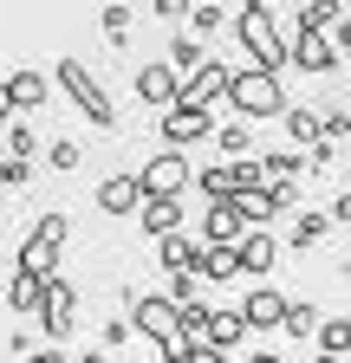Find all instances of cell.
Segmentation results:
<instances>
[{
  "mask_svg": "<svg viewBox=\"0 0 351 363\" xmlns=\"http://www.w3.org/2000/svg\"><path fill=\"white\" fill-rule=\"evenodd\" d=\"M144 195H183L189 189V182H195V169H189V156L183 150H163V156H150L144 162Z\"/></svg>",
  "mask_w": 351,
  "mask_h": 363,
  "instance_id": "obj_8",
  "label": "cell"
},
{
  "mask_svg": "<svg viewBox=\"0 0 351 363\" xmlns=\"http://www.w3.org/2000/svg\"><path fill=\"white\" fill-rule=\"evenodd\" d=\"M338 0H306V7H299V26H313V33H325V26H338Z\"/></svg>",
  "mask_w": 351,
  "mask_h": 363,
  "instance_id": "obj_30",
  "label": "cell"
},
{
  "mask_svg": "<svg viewBox=\"0 0 351 363\" xmlns=\"http://www.w3.org/2000/svg\"><path fill=\"white\" fill-rule=\"evenodd\" d=\"M332 220H345V227H351V195H338V201H332Z\"/></svg>",
  "mask_w": 351,
  "mask_h": 363,
  "instance_id": "obj_45",
  "label": "cell"
},
{
  "mask_svg": "<svg viewBox=\"0 0 351 363\" xmlns=\"http://www.w3.org/2000/svg\"><path fill=\"white\" fill-rule=\"evenodd\" d=\"M260 169H267V182H293V175H306V169H313V156H306V150H274V156H260Z\"/></svg>",
  "mask_w": 351,
  "mask_h": 363,
  "instance_id": "obj_23",
  "label": "cell"
},
{
  "mask_svg": "<svg viewBox=\"0 0 351 363\" xmlns=\"http://www.w3.org/2000/svg\"><path fill=\"white\" fill-rule=\"evenodd\" d=\"M241 234H247V214H241V201H234V195L208 201V214H202V240H222V247H234Z\"/></svg>",
  "mask_w": 351,
  "mask_h": 363,
  "instance_id": "obj_11",
  "label": "cell"
},
{
  "mask_svg": "<svg viewBox=\"0 0 351 363\" xmlns=\"http://www.w3.org/2000/svg\"><path fill=\"white\" fill-rule=\"evenodd\" d=\"M215 143H222V156H254V130H247V117L215 123Z\"/></svg>",
  "mask_w": 351,
  "mask_h": 363,
  "instance_id": "obj_27",
  "label": "cell"
},
{
  "mask_svg": "<svg viewBox=\"0 0 351 363\" xmlns=\"http://www.w3.org/2000/svg\"><path fill=\"white\" fill-rule=\"evenodd\" d=\"M150 7H156V13H163V20H183V13H189V7H195V0H150Z\"/></svg>",
  "mask_w": 351,
  "mask_h": 363,
  "instance_id": "obj_43",
  "label": "cell"
},
{
  "mask_svg": "<svg viewBox=\"0 0 351 363\" xmlns=\"http://www.w3.org/2000/svg\"><path fill=\"white\" fill-rule=\"evenodd\" d=\"M20 363H72V357H65V350H59V344H53V337H46V344H39V350H26V357H20Z\"/></svg>",
  "mask_w": 351,
  "mask_h": 363,
  "instance_id": "obj_41",
  "label": "cell"
},
{
  "mask_svg": "<svg viewBox=\"0 0 351 363\" xmlns=\"http://www.w3.org/2000/svg\"><path fill=\"white\" fill-rule=\"evenodd\" d=\"M286 52H293V65H299V72H313V78H332V72H338V59H345L338 45H332L325 33H313V26H299Z\"/></svg>",
  "mask_w": 351,
  "mask_h": 363,
  "instance_id": "obj_9",
  "label": "cell"
},
{
  "mask_svg": "<svg viewBox=\"0 0 351 363\" xmlns=\"http://www.w3.org/2000/svg\"><path fill=\"white\" fill-rule=\"evenodd\" d=\"M130 325H137V331L163 350V363H176V350L189 344V337H183V311H176L169 292H144V298H130Z\"/></svg>",
  "mask_w": 351,
  "mask_h": 363,
  "instance_id": "obj_5",
  "label": "cell"
},
{
  "mask_svg": "<svg viewBox=\"0 0 351 363\" xmlns=\"http://www.w3.org/2000/svg\"><path fill=\"white\" fill-rule=\"evenodd\" d=\"M0 136H7V150H14V156H33V150H39V136L26 130V117H14V123L0 130Z\"/></svg>",
  "mask_w": 351,
  "mask_h": 363,
  "instance_id": "obj_37",
  "label": "cell"
},
{
  "mask_svg": "<svg viewBox=\"0 0 351 363\" xmlns=\"http://www.w3.org/2000/svg\"><path fill=\"white\" fill-rule=\"evenodd\" d=\"M241 318H247V331H280V318H286V298L274 286H254L241 298Z\"/></svg>",
  "mask_w": 351,
  "mask_h": 363,
  "instance_id": "obj_14",
  "label": "cell"
},
{
  "mask_svg": "<svg viewBox=\"0 0 351 363\" xmlns=\"http://www.w3.org/2000/svg\"><path fill=\"white\" fill-rule=\"evenodd\" d=\"M78 363H111V350H104V344H98V350H85V357H78Z\"/></svg>",
  "mask_w": 351,
  "mask_h": 363,
  "instance_id": "obj_46",
  "label": "cell"
},
{
  "mask_svg": "<svg viewBox=\"0 0 351 363\" xmlns=\"http://www.w3.org/2000/svg\"><path fill=\"white\" fill-rule=\"evenodd\" d=\"M176 84H183V78H176V65H169V59L137 65V98H144V104H169V98H176Z\"/></svg>",
  "mask_w": 351,
  "mask_h": 363,
  "instance_id": "obj_16",
  "label": "cell"
},
{
  "mask_svg": "<svg viewBox=\"0 0 351 363\" xmlns=\"http://www.w3.org/2000/svg\"><path fill=\"white\" fill-rule=\"evenodd\" d=\"M195 189H202L208 201H222V195H234V156H228V162H208V169L195 175Z\"/></svg>",
  "mask_w": 351,
  "mask_h": 363,
  "instance_id": "obj_24",
  "label": "cell"
},
{
  "mask_svg": "<svg viewBox=\"0 0 351 363\" xmlns=\"http://www.w3.org/2000/svg\"><path fill=\"white\" fill-rule=\"evenodd\" d=\"M345 279H351V266H345Z\"/></svg>",
  "mask_w": 351,
  "mask_h": 363,
  "instance_id": "obj_49",
  "label": "cell"
},
{
  "mask_svg": "<svg viewBox=\"0 0 351 363\" xmlns=\"http://www.w3.org/2000/svg\"><path fill=\"white\" fill-rule=\"evenodd\" d=\"M176 311H183V337H208V298H183V305H176Z\"/></svg>",
  "mask_w": 351,
  "mask_h": 363,
  "instance_id": "obj_31",
  "label": "cell"
},
{
  "mask_svg": "<svg viewBox=\"0 0 351 363\" xmlns=\"http://www.w3.org/2000/svg\"><path fill=\"white\" fill-rule=\"evenodd\" d=\"M332 45H338L345 59H351V13H338V26H332Z\"/></svg>",
  "mask_w": 351,
  "mask_h": 363,
  "instance_id": "obj_42",
  "label": "cell"
},
{
  "mask_svg": "<svg viewBox=\"0 0 351 363\" xmlns=\"http://www.w3.org/2000/svg\"><path fill=\"white\" fill-rule=\"evenodd\" d=\"M195 279H202V272H169V298H176V305L195 298Z\"/></svg>",
  "mask_w": 351,
  "mask_h": 363,
  "instance_id": "obj_40",
  "label": "cell"
},
{
  "mask_svg": "<svg viewBox=\"0 0 351 363\" xmlns=\"http://www.w3.org/2000/svg\"><path fill=\"white\" fill-rule=\"evenodd\" d=\"M72 325H78V286L53 272L46 279V305H39V331L59 344V337H72Z\"/></svg>",
  "mask_w": 351,
  "mask_h": 363,
  "instance_id": "obj_7",
  "label": "cell"
},
{
  "mask_svg": "<svg viewBox=\"0 0 351 363\" xmlns=\"http://www.w3.org/2000/svg\"><path fill=\"white\" fill-rule=\"evenodd\" d=\"M14 117H20V111H14V91H7V84H0V130H7Z\"/></svg>",
  "mask_w": 351,
  "mask_h": 363,
  "instance_id": "obj_44",
  "label": "cell"
},
{
  "mask_svg": "<svg viewBox=\"0 0 351 363\" xmlns=\"http://www.w3.org/2000/svg\"><path fill=\"white\" fill-rule=\"evenodd\" d=\"M65 247H72V220H65L59 208H46V214L26 227V240H20V272H39V279H53L59 259H65Z\"/></svg>",
  "mask_w": 351,
  "mask_h": 363,
  "instance_id": "obj_4",
  "label": "cell"
},
{
  "mask_svg": "<svg viewBox=\"0 0 351 363\" xmlns=\"http://www.w3.org/2000/svg\"><path fill=\"white\" fill-rule=\"evenodd\" d=\"M195 272H202V279H234V272H241V253L222 247V240H208L202 259H195Z\"/></svg>",
  "mask_w": 351,
  "mask_h": 363,
  "instance_id": "obj_20",
  "label": "cell"
},
{
  "mask_svg": "<svg viewBox=\"0 0 351 363\" xmlns=\"http://www.w3.org/2000/svg\"><path fill=\"white\" fill-rule=\"evenodd\" d=\"M222 104H234L247 123H267V117H280L293 98L280 91V72H260V65H241V72H228V91H222Z\"/></svg>",
  "mask_w": 351,
  "mask_h": 363,
  "instance_id": "obj_2",
  "label": "cell"
},
{
  "mask_svg": "<svg viewBox=\"0 0 351 363\" xmlns=\"http://www.w3.org/2000/svg\"><path fill=\"white\" fill-rule=\"evenodd\" d=\"M215 136V111L208 104H163V143L169 150H195Z\"/></svg>",
  "mask_w": 351,
  "mask_h": 363,
  "instance_id": "obj_6",
  "label": "cell"
},
{
  "mask_svg": "<svg viewBox=\"0 0 351 363\" xmlns=\"http://www.w3.org/2000/svg\"><path fill=\"white\" fill-rule=\"evenodd\" d=\"M280 331H286V337H313V331H319V305H306V298H286V318H280Z\"/></svg>",
  "mask_w": 351,
  "mask_h": 363,
  "instance_id": "obj_25",
  "label": "cell"
},
{
  "mask_svg": "<svg viewBox=\"0 0 351 363\" xmlns=\"http://www.w3.org/2000/svg\"><path fill=\"white\" fill-rule=\"evenodd\" d=\"M7 305H14V311H39V305H46V279H39V272H14Z\"/></svg>",
  "mask_w": 351,
  "mask_h": 363,
  "instance_id": "obj_22",
  "label": "cell"
},
{
  "mask_svg": "<svg viewBox=\"0 0 351 363\" xmlns=\"http://www.w3.org/2000/svg\"><path fill=\"white\" fill-rule=\"evenodd\" d=\"M195 259H202V247L176 227V234H163V272H195Z\"/></svg>",
  "mask_w": 351,
  "mask_h": 363,
  "instance_id": "obj_21",
  "label": "cell"
},
{
  "mask_svg": "<svg viewBox=\"0 0 351 363\" xmlns=\"http://www.w3.org/2000/svg\"><path fill=\"white\" fill-rule=\"evenodd\" d=\"M247 363H286V357H280V350H254Z\"/></svg>",
  "mask_w": 351,
  "mask_h": 363,
  "instance_id": "obj_47",
  "label": "cell"
},
{
  "mask_svg": "<svg viewBox=\"0 0 351 363\" xmlns=\"http://www.w3.org/2000/svg\"><path fill=\"white\" fill-rule=\"evenodd\" d=\"M46 162H53V169H59V175H72V169H78V162H85V150H78V143H72V136H59V143H53V150H46Z\"/></svg>",
  "mask_w": 351,
  "mask_h": 363,
  "instance_id": "obj_36",
  "label": "cell"
},
{
  "mask_svg": "<svg viewBox=\"0 0 351 363\" xmlns=\"http://www.w3.org/2000/svg\"><path fill=\"white\" fill-rule=\"evenodd\" d=\"M234 45L247 52V65L260 72H286L293 52H286V39H280V20L267 0H241V13H234Z\"/></svg>",
  "mask_w": 351,
  "mask_h": 363,
  "instance_id": "obj_1",
  "label": "cell"
},
{
  "mask_svg": "<svg viewBox=\"0 0 351 363\" xmlns=\"http://www.w3.org/2000/svg\"><path fill=\"white\" fill-rule=\"evenodd\" d=\"M280 123H286V136H293L299 150L325 143V123H319V111H306V104H286V111H280Z\"/></svg>",
  "mask_w": 351,
  "mask_h": 363,
  "instance_id": "obj_18",
  "label": "cell"
},
{
  "mask_svg": "<svg viewBox=\"0 0 351 363\" xmlns=\"http://www.w3.org/2000/svg\"><path fill=\"white\" fill-rule=\"evenodd\" d=\"M7 91H14V111L26 117V111H39V104L53 98V78H46V72H33V65H20V72L7 78Z\"/></svg>",
  "mask_w": 351,
  "mask_h": 363,
  "instance_id": "obj_17",
  "label": "cell"
},
{
  "mask_svg": "<svg viewBox=\"0 0 351 363\" xmlns=\"http://www.w3.org/2000/svg\"><path fill=\"white\" fill-rule=\"evenodd\" d=\"M176 363H228V350L215 344V337H189L183 350H176Z\"/></svg>",
  "mask_w": 351,
  "mask_h": 363,
  "instance_id": "obj_32",
  "label": "cell"
},
{
  "mask_svg": "<svg viewBox=\"0 0 351 363\" xmlns=\"http://www.w3.org/2000/svg\"><path fill=\"white\" fill-rule=\"evenodd\" d=\"M313 344H319L325 357H351V318H345V311L319 318V331H313Z\"/></svg>",
  "mask_w": 351,
  "mask_h": 363,
  "instance_id": "obj_19",
  "label": "cell"
},
{
  "mask_svg": "<svg viewBox=\"0 0 351 363\" xmlns=\"http://www.w3.org/2000/svg\"><path fill=\"white\" fill-rule=\"evenodd\" d=\"M53 84H59L65 98L78 104V117H85V123H98V130H111V123H117V104H111V91L98 84V72H92V65H78L72 52L53 65Z\"/></svg>",
  "mask_w": 351,
  "mask_h": 363,
  "instance_id": "obj_3",
  "label": "cell"
},
{
  "mask_svg": "<svg viewBox=\"0 0 351 363\" xmlns=\"http://www.w3.org/2000/svg\"><path fill=\"white\" fill-rule=\"evenodd\" d=\"M234 253H241V272H247V279H260V272L280 266V240L267 234V227H247V234L234 240Z\"/></svg>",
  "mask_w": 351,
  "mask_h": 363,
  "instance_id": "obj_12",
  "label": "cell"
},
{
  "mask_svg": "<svg viewBox=\"0 0 351 363\" xmlns=\"http://www.w3.org/2000/svg\"><path fill=\"white\" fill-rule=\"evenodd\" d=\"M130 331H137V325H130V318H111V325L98 331V344H104V350H117V344H124Z\"/></svg>",
  "mask_w": 351,
  "mask_h": 363,
  "instance_id": "obj_39",
  "label": "cell"
},
{
  "mask_svg": "<svg viewBox=\"0 0 351 363\" xmlns=\"http://www.w3.org/2000/svg\"><path fill=\"white\" fill-rule=\"evenodd\" d=\"M202 59H208V52H202V39H169V65H176V78H189Z\"/></svg>",
  "mask_w": 351,
  "mask_h": 363,
  "instance_id": "obj_29",
  "label": "cell"
},
{
  "mask_svg": "<svg viewBox=\"0 0 351 363\" xmlns=\"http://www.w3.org/2000/svg\"><path fill=\"white\" fill-rule=\"evenodd\" d=\"M208 337L222 344V350H234V344L247 337V318H241V311H208Z\"/></svg>",
  "mask_w": 351,
  "mask_h": 363,
  "instance_id": "obj_26",
  "label": "cell"
},
{
  "mask_svg": "<svg viewBox=\"0 0 351 363\" xmlns=\"http://www.w3.org/2000/svg\"><path fill=\"white\" fill-rule=\"evenodd\" d=\"M137 220H144V234H176L183 227V195H144V208H137Z\"/></svg>",
  "mask_w": 351,
  "mask_h": 363,
  "instance_id": "obj_15",
  "label": "cell"
},
{
  "mask_svg": "<svg viewBox=\"0 0 351 363\" xmlns=\"http://www.w3.org/2000/svg\"><path fill=\"white\" fill-rule=\"evenodd\" d=\"M222 7H215V0H195V7H189V26H195V39H208V33H222Z\"/></svg>",
  "mask_w": 351,
  "mask_h": 363,
  "instance_id": "obj_33",
  "label": "cell"
},
{
  "mask_svg": "<svg viewBox=\"0 0 351 363\" xmlns=\"http://www.w3.org/2000/svg\"><path fill=\"white\" fill-rule=\"evenodd\" d=\"M104 39H111V45L130 39V7H124V0H104Z\"/></svg>",
  "mask_w": 351,
  "mask_h": 363,
  "instance_id": "obj_34",
  "label": "cell"
},
{
  "mask_svg": "<svg viewBox=\"0 0 351 363\" xmlns=\"http://www.w3.org/2000/svg\"><path fill=\"white\" fill-rule=\"evenodd\" d=\"M319 363H345V357H325V350H319Z\"/></svg>",
  "mask_w": 351,
  "mask_h": 363,
  "instance_id": "obj_48",
  "label": "cell"
},
{
  "mask_svg": "<svg viewBox=\"0 0 351 363\" xmlns=\"http://www.w3.org/2000/svg\"><path fill=\"white\" fill-rule=\"evenodd\" d=\"M319 123H325V143H345V136H351V117L345 111H319Z\"/></svg>",
  "mask_w": 351,
  "mask_h": 363,
  "instance_id": "obj_38",
  "label": "cell"
},
{
  "mask_svg": "<svg viewBox=\"0 0 351 363\" xmlns=\"http://www.w3.org/2000/svg\"><path fill=\"white\" fill-rule=\"evenodd\" d=\"M0 182H14V189H26V182H33V162H26V156H14L7 143H0Z\"/></svg>",
  "mask_w": 351,
  "mask_h": 363,
  "instance_id": "obj_35",
  "label": "cell"
},
{
  "mask_svg": "<svg viewBox=\"0 0 351 363\" xmlns=\"http://www.w3.org/2000/svg\"><path fill=\"white\" fill-rule=\"evenodd\" d=\"M98 208H104L111 220L137 214V208H144V182H137V175H104V182H98Z\"/></svg>",
  "mask_w": 351,
  "mask_h": 363,
  "instance_id": "obj_13",
  "label": "cell"
},
{
  "mask_svg": "<svg viewBox=\"0 0 351 363\" xmlns=\"http://www.w3.org/2000/svg\"><path fill=\"white\" fill-rule=\"evenodd\" d=\"M325 227H332L325 208H306V214L293 220V234H286V240H293V247H313V240H325Z\"/></svg>",
  "mask_w": 351,
  "mask_h": 363,
  "instance_id": "obj_28",
  "label": "cell"
},
{
  "mask_svg": "<svg viewBox=\"0 0 351 363\" xmlns=\"http://www.w3.org/2000/svg\"><path fill=\"white\" fill-rule=\"evenodd\" d=\"M222 91H228V65H222V59H202L183 84H176L169 104H222Z\"/></svg>",
  "mask_w": 351,
  "mask_h": 363,
  "instance_id": "obj_10",
  "label": "cell"
}]
</instances>
